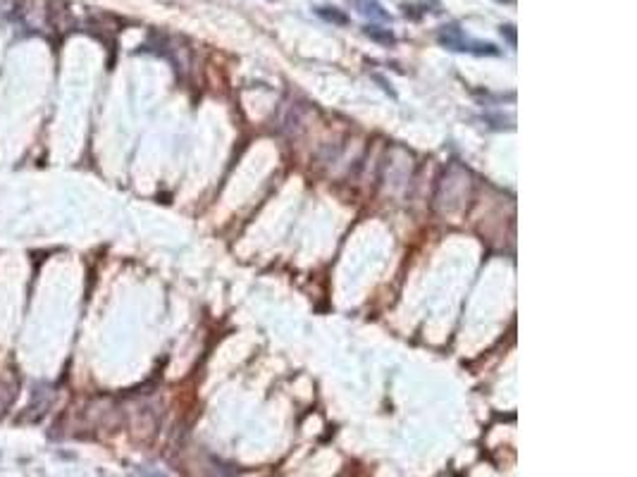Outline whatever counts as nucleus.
I'll return each instance as SVG.
<instances>
[{
	"label": "nucleus",
	"instance_id": "nucleus-2",
	"mask_svg": "<svg viewBox=\"0 0 637 477\" xmlns=\"http://www.w3.org/2000/svg\"><path fill=\"white\" fill-rule=\"evenodd\" d=\"M358 15H363L370 22H391V15L382 8L380 0H354Z\"/></svg>",
	"mask_w": 637,
	"mask_h": 477
},
{
	"label": "nucleus",
	"instance_id": "nucleus-7",
	"mask_svg": "<svg viewBox=\"0 0 637 477\" xmlns=\"http://www.w3.org/2000/svg\"><path fill=\"white\" fill-rule=\"evenodd\" d=\"M497 3H511V0H497Z\"/></svg>",
	"mask_w": 637,
	"mask_h": 477
},
{
	"label": "nucleus",
	"instance_id": "nucleus-4",
	"mask_svg": "<svg viewBox=\"0 0 637 477\" xmlns=\"http://www.w3.org/2000/svg\"><path fill=\"white\" fill-rule=\"evenodd\" d=\"M315 13L320 15L322 20L332 22V24H349V17H346L344 13H339L337 8H317Z\"/></svg>",
	"mask_w": 637,
	"mask_h": 477
},
{
	"label": "nucleus",
	"instance_id": "nucleus-6",
	"mask_svg": "<svg viewBox=\"0 0 637 477\" xmlns=\"http://www.w3.org/2000/svg\"><path fill=\"white\" fill-rule=\"evenodd\" d=\"M136 477H165L163 473H158V470H149V468H141Z\"/></svg>",
	"mask_w": 637,
	"mask_h": 477
},
{
	"label": "nucleus",
	"instance_id": "nucleus-5",
	"mask_svg": "<svg viewBox=\"0 0 637 477\" xmlns=\"http://www.w3.org/2000/svg\"><path fill=\"white\" fill-rule=\"evenodd\" d=\"M502 36L509 41L511 48H514L516 45V26L514 24H502Z\"/></svg>",
	"mask_w": 637,
	"mask_h": 477
},
{
	"label": "nucleus",
	"instance_id": "nucleus-1",
	"mask_svg": "<svg viewBox=\"0 0 637 477\" xmlns=\"http://www.w3.org/2000/svg\"><path fill=\"white\" fill-rule=\"evenodd\" d=\"M437 41L449 50H456V53H473V55H499L502 53L494 43H482V41L468 38L456 24L442 26L440 33H437Z\"/></svg>",
	"mask_w": 637,
	"mask_h": 477
},
{
	"label": "nucleus",
	"instance_id": "nucleus-3",
	"mask_svg": "<svg viewBox=\"0 0 637 477\" xmlns=\"http://www.w3.org/2000/svg\"><path fill=\"white\" fill-rule=\"evenodd\" d=\"M363 33H366V36L370 38V41L382 43V45H389V43H394V41H396L394 31H391V29H384V26H377V24H368L366 29H363Z\"/></svg>",
	"mask_w": 637,
	"mask_h": 477
}]
</instances>
